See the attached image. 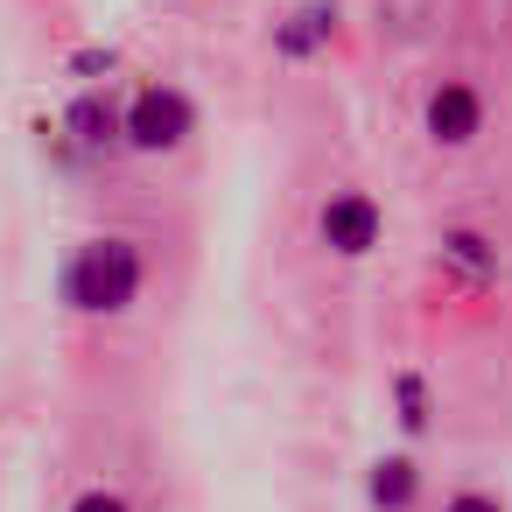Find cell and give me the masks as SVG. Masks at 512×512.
Masks as SVG:
<instances>
[{"label":"cell","mask_w":512,"mask_h":512,"mask_svg":"<svg viewBox=\"0 0 512 512\" xmlns=\"http://www.w3.org/2000/svg\"><path fill=\"white\" fill-rule=\"evenodd\" d=\"M141 288H148V253L127 232H99V239L71 246L64 274H57V295L71 316H127L141 302Z\"/></svg>","instance_id":"obj_1"},{"label":"cell","mask_w":512,"mask_h":512,"mask_svg":"<svg viewBox=\"0 0 512 512\" xmlns=\"http://www.w3.org/2000/svg\"><path fill=\"white\" fill-rule=\"evenodd\" d=\"M197 134V106L183 85H141L127 99V148L134 155H176Z\"/></svg>","instance_id":"obj_2"},{"label":"cell","mask_w":512,"mask_h":512,"mask_svg":"<svg viewBox=\"0 0 512 512\" xmlns=\"http://www.w3.org/2000/svg\"><path fill=\"white\" fill-rule=\"evenodd\" d=\"M316 239L337 253V260H372L379 239H386V211L372 190H330L323 211H316Z\"/></svg>","instance_id":"obj_3"},{"label":"cell","mask_w":512,"mask_h":512,"mask_svg":"<svg viewBox=\"0 0 512 512\" xmlns=\"http://www.w3.org/2000/svg\"><path fill=\"white\" fill-rule=\"evenodd\" d=\"M421 134H428L442 155L477 148V134H484V92H477L470 78H435L428 99H421Z\"/></svg>","instance_id":"obj_4"},{"label":"cell","mask_w":512,"mask_h":512,"mask_svg":"<svg viewBox=\"0 0 512 512\" xmlns=\"http://www.w3.org/2000/svg\"><path fill=\"white\" fill-rule=\"evenodd\" d=\"M64 127H71V141L85 148V155H106V148H127V106H113L106 92H85L71 113H64Z\"/></svg>","instance_id":"obj_5"},{"label":"cell","mask_w":512,"mask_h":512,"mask_svg":"<svg viewBox=\"0 0 512 512\" xmlns=\"http://www.w3.org/2000/svg\"><path fill=\"white\" fill-rule=\"evenodd\" d=\"M365 498H372V512H414V498H421V463H414V456H379L372 477H365Z\"/></svg>","instance_id":"obj_6"},{"label":"cell","mask_w":512,"mask_h":512,"mask_svg":"<svg viewBox=\"0 0 512 512\" xmlns=\"http://www.w3.org/2000/svg\"><path fill=\"white\" fill-rule=\"evenodd\" d=\"M330 36H337V0H309V8H295V15L281 22L274 50H281V57H309V50H323Z\"/></svg>","instance_id":"obj_7"},{"label":"cell","mask_w":512,"mask_h":512,"mask_svg":"<svg viewBox=\"0 0 512 512\" xmlns=\"http://www.w3.org/2000/svg\"><path fill=\"white\" fill-rule=\"evenodd\" d=\"M442 253H449L456 267H470V274H491V267H498V253H491V239H484V232H449V239H442Z\"/></svg>","instance_id":"obj_8"},{"label":"cell","mask_w":512,"mask_h":512,"mask_svg":"<svg viewBox=\"0 0 512 512\" xmlns=\"http://www.w3.org/2000/svg\"><path fill=\"white\" fill-rule=\"evenodd\" d=\"M393 393H400V428L421 435V428H428V386H421V372H400Z\"/></svg>","instance_id":"obj_9"},{"label":"cell","mask_w":512,"mask_h":512,"mask_svg":"<svg viewBox=\"0 0 512 512\" xmlns=\"http://www.w3.org/2000/svg\"><path fill=\"white\" fill-rule=\"evenodd\" d=\"M442 512H505V498H498V491H477V484H463V491H456Z\"/></svg>","instance_id":"obj_10"},{"label":"cell","mask_w":512,"mask_h":512,"mask_svg":"<svg viewBox=\"0 0 512 512\" xmlns=\"http://www.w3.org/2000/svg\"><path fill=\"white\" fill-rule=\"evenodd\" d=\"M71 512H134V505H127L120 491H106V484H92V491H78V498H71Z\"/></svg>","instance_id":"obj_11"}]
</instances>
